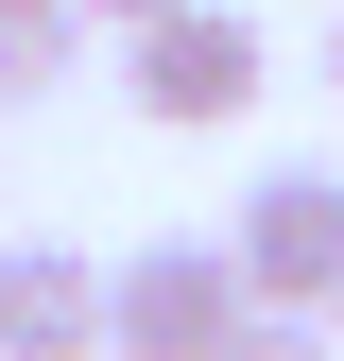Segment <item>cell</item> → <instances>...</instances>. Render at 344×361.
Returning <instances> with one entry per match:
<instances>
[{"label": "cell", "instance_id": "obj_2", "mask_svg": "<svg viewBox=\"0 0 344 361\" xmlns=\"http://www.w3.org/2000/svg\"><path fill=\"white\" fill-rule=\"evenodd\" d=\"M258 18L241 0H190V18H155V35H121V104L138 121H172V138H207V121H241L258 104Z\"/></svg>", "mask_w": 344, "mask_h": 361}, {"label": "cell", "instance_id": "obj_5", "mask_svg": "<svg viewBox=\"0 0 344 361\" xmlns=\"http://www.w3.org/2000/svg\"><path fill=\"white\" fill-rule=\"evenodd\" d=\"M86 35H104L86 0H0V104H52V86L86 69Z\"/></svg>", "mask_w": 344, "mask_h": 361}, {"label": "cell", "instance_id": "obj_1", "mask_svg": "<svg viewBox=\"0 0 344 361\" xmlns=\"http://www.w3.org/2000/svg\"><path fill=\"white\" fill-rule=\"evenodd\" d=\"M224 258H241V293L258 310H293V327H344V172H258L241 224H224Z\"/></svg>", "mask_w": 344, "mask_h": 361}, {"label": "cell", "instance_id": "obj_8", "mask_svg": "<svg viewBox=\"0 0 344 361\" xmlns=\"http://www.w3.org/2000/svg\"><path fill=\"white\" fill-rule=\"evenodd\" d=\"M327 69H344V35H327Z\"/></svg>", "mask_w": 344, "mask_h": 361}, {"label": "cell", "instance_id": "obj_7", "mask_svg": "<svg viewBox=\"0 0 344 361\" xmlns=\"http://www.w3.org/2000/svg\"><path fill=\"white\" fill-rule=\"evenodd\" d=\"M86 18H104V35H155V18H190V0H86Z\"/></svg>", "mask_w": 344, "mask_h": 361}, {"label": "cell", "instance_id": "obj_4", "mask_svg": "<svg viewBox=\"0 0 344 361\" xmlns=\"http://www.w3.org/2000/svg\"><path fill=\"white\" fill-rule=\"evenodd\" d=\"M121 344V276H86L69 241H0V361H86Z\"/></svg>", "mask_w": 344, "mask_h": 361}, {"label": "cell", "instance_id": "obj_6", "mask_svg": "<svg viewBox=\"0 0 344 361\" xmlns=\"http://www.w3.org/2000/svg\"><path fill=\"white\" fill-rule=\"evenodd\" d=\"M224 361H344V327H293V310H258V327H241Z\"/></svg>", "mask_w": 344, "mask_h": 361}, {"label": "cell", "instance_id": "obj_3", "mask_svg": "<svg viewBox=\"0 0 344 361\" xmlns=\"http://www.w3.org/2000/svg\"><path fill=\"white\" fill-rule=\"evenodd\" d=\"M104 276H121V344L104 361H224L258 327V293H241L224 241H138V258H104Z\"/></svg>", "mask_w": 344, "mask_h": 361}]
</instances>
